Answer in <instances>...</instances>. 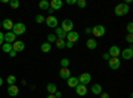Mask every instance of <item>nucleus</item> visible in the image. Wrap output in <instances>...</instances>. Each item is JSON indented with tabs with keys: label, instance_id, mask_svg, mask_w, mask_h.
I'll return each instance as SVG.
<instances>
[{
	"label": "nucleus",
	"instance_id": "26",
	"mask_svg": "<svg viewBox=\"0 0 133 98\" xmlns=\"http://www.w3.org/2000/svg\"><path fill=\"white\" fill-rule=\"evenodd\" d=\"M55 42H56V47H57L59 49H64V48H65V41H64V40H61V39H57V40L55 41Z\"/></svg>",
	"mask_w": 133,
	"mask_h": 98
},
{
	"label": "nucleus",
	"instance_id": "9",
	"mask_svg": "<svg viewBox=\"0 0 133 98\" xmlns=\"http://www.w3.org/2000/svg\"><path fill=\"white\" fill-rule=\"evenodd\" d=\"M77 78H79V84L85 85V86L92 81V77H91L89 73H83V74H80V77H77Z\"/></svg>",
	"mask_w": 133,
	"mask_h": 98
},
{
	"label": "nucleus",
	"instance_id": "30",
	"mask_svg": "<svg viewBox=\"0 0 133 98\" xmlns=\"http://www.w3.org/2000/svg\"><path fill=\"white\" fill-rule=\"evenodd\" d=\"M47 40H48V42L51 44V42H55V41H56V40H57V37L55 36V33H49V35L47 36Z\"/></svg>",
	"mask_w": 133,
	"mask_h": 98
},
{
	"label": "nucleus",
	"instance_id": "5",
	"mask_svg": "<svg viewBox=\"0 0 133 98\" xmlns=\"http://www.w3.org/2000/svg\"><path fill=\"white\" fill-rule=\"evenodd\" d=\"M45 24H47L49 28H55V29H56L57 25H59V20H57V17H55L53 15H49V16L45 19Z\"/></svg>",
	"mask_w": 133,
	"mask_h": 98
},
{
	"label": "nucleus",
	"instance_id": "22",
	"mask_svg": "<svg viewBox=\"0 0 133 98\" xmlns=\"http://www.w3.org/2000/svg\"><path fill=\"white\" fill-rule=\"evenodd\" d=\"M47 92L49 93V94H55V93H56L57 92V86L56 85H55V84H48L47 85Z\"/></svg>",
	"mask_w": 133,
	"mask_h": 98
},
{
	"label": "nucleus",
	"instance_id": "24",
	"mask_svg": "<svg viewBox=\"0 0 133 98\" xmlns=\"http://www.w3.org/2000/svg\"><path fill=\"white\" fill-rule=\"evenodd\" d=\"M39 7H40V9L48 11L49 9V2H47V0H41V2L39 3Z\"/></svg>",
	"mask_w": 133,
	"mask_h": 98
},
{
	"label": "nucleus",
	"instance_id": "7",
	"mask_svg": "<svg viewBox=\"0 0 133 98\" xmlns=\"http://www.w3.org/2000/svg\"><path fill=\"white\" fill-rule=\"evenodd\" d=\"M66 40H68V42H72V44H75V42L79 41L80 39V35H79V32H75V31H71L66 33Z\"/></svg>",
	"mask_w": 133,
	"mask_h": 98
},
{
	"label": "nucleus",
	"instance_id": "43",
	"mask_svg": "<svg viewBox=\"0 0 133 98\" xmlns=\"http://www.w3.org/2000/svg\"><path fill=\"white\" fill-rule=\"evenodd\" d=\"M2 85H3V78L0 77V86H2Z\"/></svg>",
	"mask_w": 133,
	"mask_h": 98
},
{
	"label": "nucleus",
	"instance_id": "18",
	"mask_svg": "<svg viewBox=\"0 0 133 98\" xmlns=\"http://www.w3.org/2000/svg\"><path fill=\"white\" fill-rule=\"evenodd\" d=\"M8 94L11 97H16L19 94V88H17L16 85H9L8 86Z\"/></svg>",
	"mask_w": 133,
	"mask_h": 98
},
{
	"label": "nucleus",
	"instance_id": "11",
	"mask_svg": "<svg viewBox=\"0 0 133 98\" xmlns=\"http://www.w3.org/2000/svg\"><path fill=\"white\" fill-rule=\"evenodd\" d=\"M12 49L16 52V53H19V52H23L24 49H25V44H24V42L23 41H15L14 42V44H12Z\"/></svg>",
	"mask_w": 133,
	"mask_h": 98
},
{
	"label": "nucleus",
	"instance_id": "34",
	"mask_svg": "<svg viewBox=\"0 0 133 98\" xmlns=\"http://www.w3.org/2000/svg\"><path fill=\"white\" fill-rule=\"evenodd\" d=\"M127 41L132 45V42H133V35H128V36H127Z\"/></svg>",
	"mask_w": 133,
	"mask_h": 98
},
{
	"label": "nucleus",
	"instance_id": "8",
	"mask_svg": "<svg viewBox=\"0 0 133 98\" xmlns=\"http://www.w3.org/2000/svg\"><path fill=\"white\" fill-rule=\"evenodd\" d=\"M120 56L123 57L124 60H132L133 58V49H132V45L129 48H125L124 50H121Z\"/></svg>",
	"mask_w": 133,
	"mask_h": 98
},
{
	"label": "nucleus",
	"instance_id": "1",
	"mask_svg": "<svg viewBox=\"0 0 133 98\" xmlns=\"http://www.w3.org/2000/svg\"><path fill=\"white\" fill-rule=\"evenodd\" d=\"M128 12H129V5L125 3L117 4L115 7V15L116 16H125V15H128Z\"/></svg>",
	"mask_w": 133,
	"mask_h": 98
},
{
	"label": "nucleus",
	"instance_id": "31",
	"mask_svg": "<svg viewBox=\"0 0 133 98\" xmlns=\"http://www.w3.org/2000/svg\"><path fill=\"white\" fill-rule=\"evenodd\" d=\"M35 20H36V23H39V24H41V23H45V17H44L43 15H37Z\"/></svg>",
	"mask_w": 133,
	"mask_h": 98
},
{
	"label": "nucleus",
	"instance_id": "42",
	"mask_svg": "<svg viewBox=\"0 0 133 98\" xmlns=\"http://www.w3.org/2000/svg\"><path fill=\"white\" fill-rule=\"evenodd\" d=\"M47 98H56V97H55V95H53V94H49V95H48V97H47Z\"/></svg>",
	"mask_w": 133,
	"mask_h": 98
},
{
	"label": "nucleus",
	"instance_id": "32",
	"mask_svg": "<svg viewBox=\"0 0 133 98\" xmlns=\"http://www.w3.org/2000/svg\"><path fill=\"white\" fill-rule=\"evenodd\" d=\"M76 4L79 5V8H85L87 7V2H85V0H77Z\"/></svg>",
	"mask_w": 133,
	"mask_h": 98
},
{
	"label": "nucleus",
	"instance_id": "17",
	"mask_svg": "<svg viewBox=\"0 0 133 98\" xmlns=\"http://www.w3.org/2000/svg\"><path fill=\"white\" fill-rule=\"evenodd\" d=\"M91 92L95 94V95H100L103 93V88H101V85H98V84H93L92 85V88H91Z\"/></svg>",
	"mask_w": 133,
	"mask_h": 98
},
{
	"label": "nucleus",
	"instance_id": "41",
	"mask_svg": "<svg viewBox=\"0 0 133 98\" xmlns=\"http://www.w3.org/2000/svg\"><path fill=\"white\" fill-rule=\"evenodd\" d=\"M85 33L87 35H91L92 33V28H85Z\"/></svg>",
	"mask_w": 133,
	"mask_h": 98
},
{
	"label": "nucleus",
	"instance_id": "19",
	"mask_svg": "<svg viewBox=\"0 0 133 98\" xmlns=\"http://www.w3.org/2000/svg\"><path fill=\"white\" fill-rule=\"evenodd\" d=\"M66 81H68V86H69V88H76V86L79 85V78H77V77H69Z\"/></svg>",
	"mask_w": 133,
	"mask_h": 98
},
{
	"label": "nucleus",
	"instance_id": "21",
	"mask_svg": "<svg viewBox=\"0 0 133 98\" xmlns=\"http://www.w3.org/2000/svg\"><path fill=\"white\" fill-rule=\"evenodd\" d=\"M87 48L88 49H96L97 48V41L95 39H89L87 41Z\"/></svg>",
	"mask_w": 133,
	"mask_h": 98
},
{
	"label": "nucleus",
	"instance_id": "6",
	"mask_svg": "<svg viewBox=\"0 0 133 98\" xmlns=\"http://www.w3.org/2000/svg\"><path fill=\"white\" fill-rule=\"evenodd\" d=\"M105 27L104 25H95L93 28H92V33H93V36H96V37H101V36H104L105 35Z\"/></svg>",
	"mask_w": 133,
	"mask_h": 98
},
{
	"label": "nucleus",
	"instance_id": "3",
	"mask_svg": "<svg viewBox=\"0 0 133 98\" xmlns=\"http://www.w3.org/2000/svg\"><path fill=\"white\" fill-rule=\"evenodd\" d=\"M60 28L65 32V33H68V32L73 31V21H72L71 19H65V20H63Z\"/></svg>",
	"mask_w": 133,
	"mask_h": 98
},
{
	"label": "nucleus",
	"instance_id": "37",
	"mask_svg": "<svg viewBox=\"0 0 133 98\" xmlns=\"http://www.w3.org/2000/svg\"><path fill=\"white\" fill-rule=\"evenodd\" d=\"M77 0H66V4H69V5H75L76 4Z\"/></svg>",
	"mask_w": 133,
	"mask_h": 98
},
{
	"label": "nucleus",
	"instance_id": "2",
	"mask_svg": "<svg viewBox=\"0 0 133 98\" xmlns=\"http://www.w3.org/2000/svg\"><path fill=\"white\" fill-rule=\"evenodd\" d=\"M25 31H27V27H25V24H23V23H16V24H14L12 32L15 33V36L24 35V33H25Z\"/></svg>",
	"mask_w": 133,
	"mask_h": 98
},
{
	"label": "nucleus",
	"instance_id": "20",
	"mask_svg": "<svg viewBox=\"0 0 133 98\" xmlns=\"http://www.w3.org/2000/svg\"><path fill=\"white\" fill-rule=\"evenodd\" d=\"M55 36H56L57 39H61V40H64L65 37H66V33H65V32L60 28V27H57L56 28V33H55Z\"/></svg>",
	"mask_w": 133,
	"mask_h": 98
},
{
	"label": "nucleus",
	"instance_id": "39",
	"mask_svg": "<svg viewBox=\"0 0 133 98\" xmlns=\"http://www.w3.org/2000/svg\"><path fill=\"white\" fill-rule=\"evenodd\" d=\"M16 54H17V53H16V52H15L14 49H12V50L9 52V56H11V57H16Z\"/></svg>",
	"mask_w": 133,
	"mask_h": 98
},
{
	"label": "nucleus",
	"instance_id": "38",
	"mask_svg": "<svg viewBox=\"0 0 133 98\" xmlns=\"http://www.w3.org/2000/svg\"><path fill=\"white\" fill-rule=\"evenodd\" d=\"M100 98H110V97H109L108 93H101V94H100Z\"/></svg>",
	"mask_w": 133,
	"mask_h": 98
},
{
	"label": "nucleus",
	"instance_id": "15",
	"mask_svg": "<svg viewBox=\"0 0 133 98\" xmlns=\"http://www.w3.org/2000/svg\"><path fill=\"white\" fill-rule=\"evenodd\" d=\"M2 27H3L7 32L12 31V28H14V23H12V20H11V19H5V20H3V21H2Z\"/></svg>",
	"mask_w": 133,
	"mask_h": 98
},
{
	"label": "nucleus",
	"instance_id": "36",
	"mask_svg": "<svg viewBox=\"0 0 133 98\" xmlns=\"http://www.w3.org/2000/svg\"><path fill=\"white\" fill-rule=\"evenodd\" d=\"M53 95H55V97H56V98H61V97H63V93L57 90V92H56V93H55Z\"/></svg>",
	"mask_w": 133,
	"mask_h": 98
},
{
	"label": "nucleus",
	"instance_id": "27",
	"mask_svg": "<svg viewBox=\"0 0 133 98\" xmlns=\"http://www.w3.org/2000/svg\"><path fill=\"white\" fill-rule=\"evenodd\" d=\"M60 64H61V68H69V64H71V61H69L68 58H61Z\"/></svg>",
	"mask_w": 133,
	"mask_h": 98
},
{
	"label": "nucleus",
	"instance_id": "40",
	"mask_svg": "<svg viewBox=\"0 0 133 98\" xmlns=\"http://www.w3.org/2000/svg\"><path fill=\"white\" fill-rule=\"evenodd\" d=\"M103 58H104V60H107V61H108V60H109V58H110V56H109V54H108V53H104V54H103Z\"/></svg>",
	"mask_w": 133,
	"mask_h": 98
},
{
	"label": "nucleus",
	"instance_id": "10",
	"mask_svg": "<svg viewBox=\"0 0 133 98\" xmlns=\"http://www.w3.org/2000/svg\"><path fill=\"white\" fill-rule=\"evenodd\" d=\"M16 41V36L14 32H7V33H4V42H7V44H14V42Z\"/></svg>",
	"mask_w": 133,
	"mask_h": 98
},
{
	"label": "nucleus",
	"instance_id": "4",
	"mask_svg": "<svg viewBox=\"0 0 133 98\" xmlns=\"http://www.w3.org/2000/svg\"><path fill=\"white\" fill-rule=\"evenodd\" d=\"M108 65H109V68L112 70H117L121 66V61H120L118 57H110L108 60Z\"/></svg>",
	"mask_w": 133,
	"mask_h": 98
},
{
	"label": "nucleus",
	"instance_id": "23",
	"mask_svg": "<svg viewBox=\"0 0 133 98\" xmlns=\"http://www.w3.org/2000/svg\"><path fill=\"white\" fill-rule=\"evenodd\" d=\"M51 49H52V47H51L49 42H43V44H41V50H43L44 53H49Z\"/></svg>",
	"mask_w": 133,
	"mask_h": 98
},
{
	"label": "nucleus",
	"instance_id": "29",
	"mask_svg": "<svg viewBox=\"0 0 133 98\" xmlns=\"http://www.w3.org/2000/svg\"><path fill=\"white\" fill-rule=\"evenodd\" d=\"M9 5L12 7L14 9H16V8L20 7V3H19V0H11V2H9Z\"/></svg>",
	"mask_w": 133,
	"mask_h": 98
},
{
	"label": "nucleus",
	"instance_id": "12",
	"mask_svg": "<svg viewBox=\"0 0 133 98\" xmlns=\"http://www.w3.org/2000/svg\"><path fill=\"white\" fill-rule=\"evenodd\" d=\"M120 53H121V49L117 45H112V47L109 48V52H108V54H109L110 57H118Z\"/></svg>",
	"mask_w": 133,
	"mask_h": 98
},
{
	"label": "nucleus",
	"instance_id": "35",
	"mask_svg": "<svg viewBox=\"0 0 133 98\" xmlns=\"http://www.w3.org/2000/svg\"><path fill=\"white\" fill-rule=\"evenodd\" d=\"M3 44H4V33L0 32V47H2Z\"/></svg>",
	"mask_w": 133,
	"mask_h": 98
},
{
	"label": "nucleus",
	"instance_id": "13",
	"mask_svg": "<svg viewBox=\"0 0 133 98\" xmlns=\"http://www.w3.org/2000/svg\"><path fill=\"white\" fill-rule=\"evenodd\" d=\"M75 89H76V94H77V95H81V97L87 95V93H88L87 86H85V85H81V84H79Z\"/></svg>",
	"mask_w": 133,
	"mask_h": 98
},
{
	"label": "nucleus",
	"instance_id": "44",
	"mask_svg": "<svg viewBox=\"0 0 133 98\" xmlns=\"http://www.w3.org/2000/svg\"><path fill=\"white\" fill-rule=\"evenodd\" d=\"M0 28H2V21H0Z\"/></svg>",
	"mask_w": 133,
	"mask_h": 98
},
{
	"label": "nucleus",
	"instance_id": "16",
	"mask_svg": "<svg viewBox=\"0 0 133 98\" xmlns=\"http://www.w3.org/2000/svg\"><path fill=\"white\" fill-rule=\"evenodd\" d=\"M60 77L63 80H68L69 77H72V73H71L69 68H61L60 69Z\"/></svg>",
	"mask_w": 133,
	"mask_h": 98
},
{
	"label": "nucleus",
	"instance_id": "28",
	"mask_svg": "<svg viewBox=\"0 0 133 98\" xmlns=\"http://www.w3.org/2000/svg\"><path fill=\"white\" fill-rule=\"evenodd\" d=\"M7 82H8V85H15L16 84V77H15V76H8V77H7Z\"/></svg>",
	"mask_w": 133,
	"mask_h": 98
},
{
	"label": "nucleus",
	"instance_id": "14",
	"mask_svg": "<svg viewBox=\"0 0 133 98\" xmlns=\"http://www.w3.org/2000/svg\"><path fill=\"white\" fill-rule=\"evenodd\" d=\"M63 7V2L61 0H51V3H49V8L53 9V11H59Z\"/></svg>",
	"mask_w": 133,
	"mask_h": 98
},
{
	"label": "nucleus",
	"instance_id": "33",
	"mask_svg": "<svg viewBox=\"0 0 133 98\" xmlns=\"http://www.w3.org/2000/svg\"><path fill=\"white\" fill-rule=\"evenodd\" d=\"M127 31H128V35H132V33H133V24H132V23H128Z\"/></svg>",
	"mask_w": 133,
	"mask_h": 98
},
{
	"label": "nucleus",
	"instance_id": "25",
	"mask_svg": "<svg viewBox=\"0 0 133 98\" xmlns=\"http://www.w3.org/2000/svg\"><path fill=\"white\" fill-rule=\"evenodd\" d=\"M2 49L4 53H9L11 50H12V44H7V42H4V44L2 45Z\"/></svg>",
	"mask_w": 133,
	"mask_h": 98
}]
</instances>
